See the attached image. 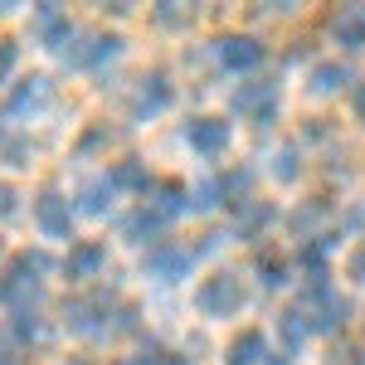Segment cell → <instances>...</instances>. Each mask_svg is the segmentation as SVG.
Wrapping results in <instances>:
<instances>
[{
    "label": "cell",
    "mask_w": 365,
    "mask_h": 365,
    "mask_svg": "<svg viewBox=\"0 0 365 365\" xmlns=\"http://www.w3.org/2000/svg\"><path fill=\"white\" fill-rule=\"evenodd\" d=\"M39 98H44V78H29V83L10 98V113H25V108H34Z\"/></svg>",
    "instance_id": "5bb4252c"
},
{
    "label": "cell",
    "mask_w": 365,
    "mask_h": 365,
    "mask_svg": "<svg viewBox=\"0 0 365 365\" xmlns=\"http://www.w3.org/2000/svg\"><path fill=\"white\" fill-rule=\"evenodd\" d=\"M166 225V215L156 210V205H141L137 215L127 220V239H137V244H146V239H156V229Z\"/></svg>",
    "instance_id": "30bf717a"
},
{
    "label": "cell",
    "mask_w": 365,
    "mask_h": 365,
    "mask_svg": "<svg viewBox=\"0 0 365 365\" xmlns=\"http://www.w3.org/2000/svg\"><path fill=\"white\" fill-rule=\"evenodd\" d=\"M356 113H361V117H365V83H361V88H356Z\"/></svg>",
    "instance_id": "d6986e66"
},
{
    "label": "cell",
    "mask_w": 365,
    "mask_h": 365,
    "mask_svg": "<svg viewBox=\"0 0 365 365\" xmlns=\"http://www.w3.org/2000/svg\"><path fill=\"white\" fill-rule=\"evenodd\" d=\"M10 68H15V44H10V39H0V83L10 78Z\"/></svg>",
    "instance_id": "2e32d148"
},
{
    "label": "cell",
    "mask_w": 365,
    "mask_h": 365,
    "mask_svg": "<svg viewBox=\"0 0 365 365\" xmlns=\"http://www.w3.org/2000/svg\"><path fill=\"white\" fill-rule=\"evenodd\" d=\"M190 263H195V249H185V244H151V249H146V268H151L161 282L185 278Z\"/></svg>",
    "instance_id": "7a4b0ae2"
},
{
    "label": "cell",
    "mask_w": 365,
    "mask_h": 365,
    "mask_svg": "<svg viewBox=\"0 0 365 365\" xmlns=\"http://www.w3.org/2000/svg\"><path fill=\"white\" fill-rule=\"evenodd\" d=\"M351 83V68L346 63H322L317 73H312V88L317 93H336V88H346Z\"/></svg>",
    "instance_id": "4fadbf2b"
},
{
    "label": "cell",
    "mask_w": 365,
    "mask_h": 365,
    "mask_svg": "<svg viewBox=\"0 0 365 365\" xmlns=\"http://www.w3.org/2000/svg\"><path fill=\"white\" fill-rule=\"evenodd\" d=\"M185 141L200 156H220L229 146V122L225 117H195V122H185Z\"/></svg>",
    "instance_id": "277c9868"
},
{
    "label": "cell",
    "mask_w": 365,
    "mask_h": 365,
    "mask_svg": "<svg viewBox=\"0 0 365 365\" xmlns=\"http://www.w3.org/2000/svg\"><path fill=\"white\" fill-rule=\"evenodd\" d=\"M166 103H170V83L161 78V73H151V78H141L137 98H132V113H137V117H151V113H161Z\"/></svg>",
    "instance_id": "8992f818"
},
{
    "label": "cell",
    "mask_w": 365,
    "mask_h": 365,
    "mask_svg": "<svg viewBox=\"0 0 365 365\" xmlns=\"http://www.w3.org/2000/svg\"><path fill=\"white\" fill-rule=\"evenodd\" d=\"M108 205H113V175H93V180H83V185H78V210L103 215Z\"/></svg>",
    "instance_id": "52a82bcc"
},
{
    "label": "cell",
    "mask_w": 365,
    "mask_h": 365,
    "mask_svg": "<svg viewBox=\"0 0 365 365\" xmlns=\"http://www.w3.org/2000/svg\"><path fill=\"white\" fill-rule=\"evenodd\" d=\"M220 63L225 68H253L258 58H263V44L258 39H249V34H229V39H220Z\"/></svg>",
    "instance_id": "5b68a950"
},
{
    "label": "cell",
    "mask_w": 365,
    "mask_h": 365,
    "mask_svg": "<svg viewBox=\"0 0 365 365\" xmlns=\"http://www.w3.org/2000/svg\"><path fill=\"white\" fill-rule=\"evenodd\" d=\"M34 220H39V229H44L49 239H68L73 210H68V200L58 195V190H44V195L34 200Z\"/></svg>",
    "instance_id": "3957f363"
},
{
    "label": "cell",
    "mask_w": 365,
    "mask_h": 365,
    "mask_svg": "<svg viewBox=\"0 0 365 365\" xmlns=\"http://www.w3.org/2000/svg\"><path fill=\"white\" fill-rule=\"evenodd\" d=\"M200 312L205 317H229V312H239L244 307V282L234 278V273H215V278L200 287Z\"/></svg>",
    "instance_id": "6da1fadb"
},
{
    "label": "cell",
    "mask_w": 365,
    "mask_h": 365,
    "mask_svg": "<svg viewBox=\"0 0 365 365\" xmlns=\"http://www.w3.org/2000/svg\"><path fill=\"white\" fill-rule=\"evenodd\" d=\"M336 39L341 44H365V10H341L336 15Z\"/></svg>",
    "instance_id": "8fae6325"
},
{
    "label": "cell",
    "mask_w": 365,
    "mask_h": 365,
    "mask_svg": "<svg viewBox=\"0 0 365 365\" xmlns=\"http://www.w3.org/2000/svg\"><path fill=\"white\" fill-rule=\"evenodd\" d=\"M103 263H108V249L88 239V244H78V249L68 253V278H93Z\"/></svg>",
    "instance_id": "ba28073f"
},
{
    "label": "cell",
    "mask_w": 365,
    "mask_h": 365,
    "mask_svg": "<svg viewBox=\"0 0 365 365\" xmlns=\"http://www.w3.org/2000/svg\"><path fill=\"white\" fill-rule=\"evenodd\" d=\"M351 273L365 282V249H356V258H351Z\"/></svg>",
    "instance_id": "ac0fdd59"
},
{
    "label": "cell",
    "mask_w": 365,
    "mask_h": 365,
    "mask_svg": "<svg viewBox=\"0 0 365 365\" xmlns=\"http://www.w3.org/2000/svg\"><path fill=\"white\" fill-rule=\"evenodd\" d=\"M88 44H93V49H78L73 63H103V58H113L117 49H122V39H117V34H93Z\"/></svg>",
    "instance_id": "7c38bea8"
},
{
    "label": "cell",
    "mask_w": 365,
    "mask_h": 365,
    "mask_svg": "<svg viewBox=\"0 0 365 365\" xmlns=\"http://www.w3.org/2000/svg\"><path fill=\"white\" fill-rule=\"evenodd\" d=\"M5 161L10 166H29V141H5Z\"/></svg>",
    "instance_id": "9a60e30c"
},
{
    "label": "cell",
    "mask_w": 365,
    "mask_h": 365,
    "mask_svg": "<svg viewBox=\"0 0 365 365\" xmlns=\"http://www.w3.org/2000/svg\"><path fill=\"white\" fill-rule=\"evenodd\" d=\"M15 215V185H0V220Z\"/></svg>",
    "instance_id": "e0dca14e"
},
{
    "label": "cell",
    "mask_w": 365,
    "mask_h": 365,
    "mask_svg": "<svg viewBox=\"0 0 365 365\" xmlns=\"http://www.w3.org/2000/svg\"><path fill=\"white\" fill-rule=\"evenodd\" d=\"M0 365H20V361H10V356H0Z\"/></svg>",
    "instance_id": "44dd1931"
},
{
    "label": "cell",
    "mask_w": 365,
    "mask_h": 365,
    "mask_svg": "<svg viewBox=\"0 0 365 365\" xmlns=\"http://www.w3.org/2000/svg\"><path fill=\"white\" fill-rule=\"evenodd\" d=\"M268 356V341H263V331H244V336L229 346V365H258Z\"/></svg>",
    "instance_id": "9c48e42d"
},
{
    "label": "cell",
    "mask_w": 365,
    "mask_h": 365,
    "mask_svg": "<svg viewBox=\"0 0 365 365\" xmlns=\"http://www.w3.org/2000/svg\"><path fill=\"white\" fill-rule=\"evenodd\" d=\"M122 365H151V356H141V361H122Z\"/></svg>",
    "instance_id": "ffe728a7"
}]
</instances>
